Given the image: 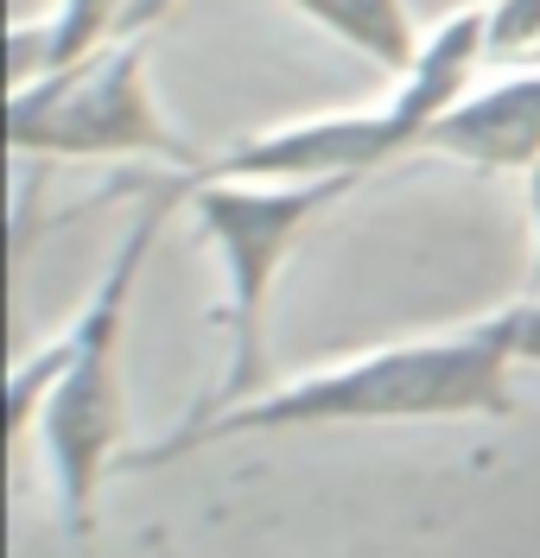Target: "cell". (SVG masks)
I'll list each match as a JSON object with an SVG mask.
<instances>
[{
  "label": "cell",
  "instance_id": "7",
  "mask_svg": "<svg viewBox=\"0 0 540 558\" xmlns=\"http://www.w3.org/2000/svg\"><path fill=\"white\" fill-rule=\"evenodd\" d=\"M292 13H305L312 26L337 38V45H350L357 58L369 64H382L388 76L407 70L420 58V26H413V7L407 0H287Z\"/></svg>",
  "mask_w": 540,
  "mask_h": 558
},
{
  "label": "cell",
  "instance_id": "11",
  "mask_svg": "<svg viewBox=\"0 0 540 558\" xmlns=\"http://www.w3.org/2000/svg\"><path fill=\"white\" fill-rule=\"evenodd\" d=\"M179 0H134V13H128V33H153L166 13H172Z\"/></svg>",
  "mask_w": 540,
  "mask_h": 558
},
{
  "label": "cell",
  "instance_id": "10",
  "mask_svg": "<svg viewBox=\"0 0 540 558\" xmlns=\"http://www.w3.org/2000/svg\"><path fill=\"white\" fill-rule=\"evenodd\" d=\"M528 229H535V254H528V292H540V159L528 166Z\"/></svg>",
  "mask_w": 540,
  "mask_h": 558
},
{
  "label": "cell",
  "instance_id": "6",
  "mask_svg": "<svg viewBox=\"0 0 540 558\" xmlns=\"http://www.w3.org/2000/svg\"><path fill=\"white\" fill-rule=\"evenodd\" d=\"M128 13H134V0H51L38 20H20L7 33V89L128 33Z\"/></svg>",
  "mask_w": 540,
  "mask_h": 558
},
{
  "label": "cell",
  "instance_id": "4",
  "mask_svg": "<svg viewBox=\"0 0 540 558\" xmlns=\"http://www.w3.org/2000/svg\"><path fill=\"white\" fill-rule=\"evenodd\" d=\"M153 33H115L71 64L7 89V140L33 159H159L191 172L197 153L172 134L146 83Z\"/></svg>",
  "mask_w": 540,
  "mask_h": 558
},
{
  "label": "cell",
  "instance_id": "5",
  "mask_svg": "<svg viewBox=\"0 0 540 558\" xmlns=\"http://www.w3.org/2000/svg\"><path fill=\"white\" fill-rule=\"evenodd\" d=\"M420 153L470 172H528L540 159V64H515L496 83H470L432 121Z\"/></svg>",
  "mask_w": 540,
  "mask_h": 558
},
{
  "label": "cell",
  "instance_id": "9",
  "mask_svg": "<svg viewBox=\"0 0 540 558\" xmlns=\"http://www.w3.org/2000/svg\"><path fill=\"white\" fill-rule=\"evenodd\" d=\"M496 324H503L508 349H515L521 362H535V368H540V292H521L515 305H503Z\"/></svg>",
  "mask_w": 540,
  "mask_h": 558
},
{
  "label": "cell",
  "instance_id": "2",
  "mask_svg": "<svg viewBox=\"0 0 540 558\" xmlns=\"http://www.w3.org/2000/svg\"><path fill=\"white\" fill-rule=\"evenodd\" d=\"M179 204L184 197H179L172 178L159 191H146L134 229L121 235L108 274L83 299V312L45 349L13 362V381H7V432L38 445V463H45V483H51V501H58L64 533H89L96 526L103 476H108V463H115L121 432H128V387H121L128 305H134V286L146 274V254H153L166 216Z\"/></svg>",
  "mask_w": 540,
  "mask_h": 558
},
{
  "label": "cell",
  "instance_id": "8",
  "mask_svg": "<svg viewBox=\"0 0 540 558\" xmlns=\"http://www.w3.org/2000/svg\"><path fill=\"white\" fill-rule=\"evenodd\" d=\"M540 45V0H490V58L521 64Z\"/></svg>",
  "mask_w": 540,
  "mask_h": 558
},
{
  "label": "cell",
  "instance_id": "3",
  "mask_svg": "<svg viewBox=\"0 0 540 558\" xmlns=\"http://www.w3.org/2000/svg\"><path fill=\"white\" fill-rule=\"evenodd\" d=\"M197 216V235L223 267V381L197 413L236 407L267 387V312L305 229L350 191V178H172ZM191 413V418H197Z\"/></svg>",
  "mask_w": 540,
  "mask_h": 558
},
{
  "label": "cell",
  "instance_id": "1",
  "mask_svg": "<svg viewBox=\"0 0 540 558\" xmlns=\"http://www.w3.org/2000/svg\"><path fill=\"white\" fill-rule=\"evenodd\" d=\"M515 368L496 312L465 330H432L413 343L362 349L344 362H324L261 393L184 418L166 445L141 451V463H172L204 445L267 438V432H319V425H400V418H503L515 413Z\"/></svg>",
  "mask_w": 540,
  "mask_h": 558
}]
</instances>
